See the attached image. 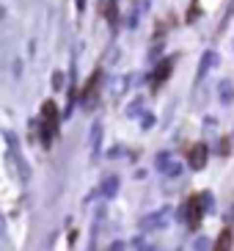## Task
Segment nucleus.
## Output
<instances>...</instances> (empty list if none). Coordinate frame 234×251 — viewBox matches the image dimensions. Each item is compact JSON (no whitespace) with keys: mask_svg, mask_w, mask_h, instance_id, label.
Listing matches in <instances>:
<instances>
[{"mask_svg":"<svg viewBox=\"0 0 234 251\" xmlns=\"http://www.w3.org/2000/svg\"><path fill=\"white\" fill-rule=\"evenodd\" d=\"M55 130H58V108H55V102H44V108H42V138H44V144H50Z\"/></svg>","mask_w":234,"mask_h":251,"instance_id":"obj_1","label":"nucleus"},{"mask_svg":"<svg viewBox=\"0 0 234 251\" xmlns=\"http://www.w3.org/2000/svg\"><path fill=\"white\" fill-rule=\"evenodd\" d=\"M171 67H174V61H163L160 67H157V72H154V77H152V86L157 89L165 77H168V72H171Z\"/></svg>","mask_w":234,"mask_h":251,"instance_id":"obj_5","label":"nucleus"},{"mask_svg":"<svg viewBox=\"0 0 234 251\" xmlns=\"http://www.w3.org/2000/svg\"><path fill=\"white\" fill-rule=\"evenodd\" d=\"M185 207H187V210H185V213H187V224H190V226H198V221H201V199H198V196H190Z\"/></svg>","mask_w":234,"mask_h":251,"instance_id":"obj_3","label":"nucleus"},{"mask_svg":"<svg viewBox=\"0 0 234 251\" xmlns=\"http://www.w3.org/2000/svg\"><path fill=\"white\" fill-rule=\"evenodd\" d=\"M215 251H234V235H232V229H220L218 240H215Z\"/></svg>","mask_w":234,"mask_h":251,"instance_id":"obj_4","label":"nucleus"},{"mask_svg":"<svg viewBox=\"0 0 234 251\" xmlns=\"http://www.w3.org/2000/svg\"><path fill=\"white\" fill-rule=\"evenodd\" d=\"M207 155H210V149L204 144H193L190 152H187V163H190V169H204L207 166Z\"/></svg>","mask_w":234,"mask_h":251,"instance_id":"obj_2","label":"nucleus"}]
</instances>
